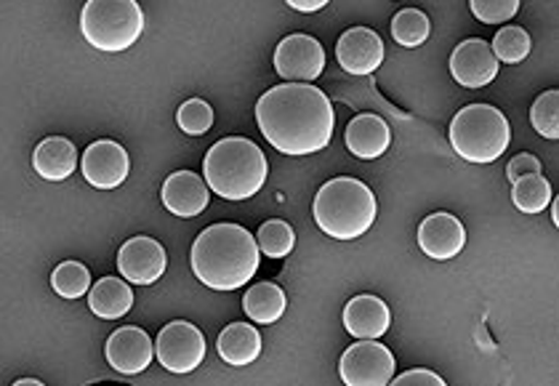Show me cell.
<instances>
[{
	"instance_id": "cell-1",
	"label": "cell",
	"mask_w": 559,
	"mask_h": 386,
	"mask_svg": "<svg viewBox=\"0 0 559 386\" xmlns=\"http://www.w3.org/2000/svg\"><path fill=\"white\" fill-rule=\"evenodd\" d=\"M257 123L277 153L314 155L331 144L336 114L323 88L312 83H283L259 99Z\"/></svg>"
},
{
	"instance_id": "cell-2",
	"label": "cell",
	"mask_w": 559,
	"mask_h": 386,
	"mask_svg": "<svg viewBox=\"0 0 559 386\" xmlns=\"http://www.w3.org/2000/svg\"><path fill=\"white\" fill-rule=\"evenodd\" d=\"M192 273L214 291H237L259 273V243L246 227L214 225L194 238Z\"/></svg>"
},
{
	"instance_id": "cell-3",
	"label": "cell",
	"mask_w": 559,
	"mask_h": 386,
	"mask_svg": "<svg viewBox=\"0 0 559 386\" xmlns=\"http://www.w3.org/2000/svg\"><path fill=\"white\" fill-rule=\"evenodd\" d=\"M205 184L224 201H248L266 182V158L246 136H227L205 153Z\"/></svg>"
},
{
	"instance_id": "cell-4",
	"label": "cell",
	"mask_w": 559,
	"mask_h": 386,
	"mask_svg": "<svg viewBox=\"0 0 559 386\" xmlns=\"http://www.w3.org/2000/svg\"><path fill=\"white\" fill-rule=\"evenodd\" d=\"M376 197L360 179L338 177L320 186L312 214L328 238L357 240L373 227Z\"/></svg>"
},
{
	"instance_id": "cell-5",
	"label": "cell",
	"mask_w": 559,
	"mask_h": 386,
	"mask_svg": "<svg viewBox=\"0 0 559 386\" xmlns=\"http://www.w3.org/2000/svg\"><path fill=\"white\" fill-rule=\"evenodd\" d=\"M451 144L455 153L469 162H493L507 153L512 129L509 120L493 105H469L455 112L451 131Z\"/></svg>"
},
{
	"instance_id": "cell-6",
	"label": "cell",
	"mask_w": 559,
	"mask_h": 386,
	"mask_svg": "<svg viewBox=\"0 0 559 386\" xmlns=\"http://www.w3.org/2000/svg\"><path fill=\"white\" fill-rule=\"evenodd\" d=\"M81 29L99 51H126L142 35L144 11L133 0H88L81 11Z\"/></svg>"
},
{
	"instance_id": "cell-7",
	"label": "cell",
	"mask_w": 559,
	"mask_h": 386,
	"mask_svg": "<svg viewBox=\"0 0 559 386\" xmlns=\"http://www.w3.org/2000/svg\"><path fill=\"white\" fill-rule=\"evenodd\" d=\"M338 373L346 386H386L394 378V354L379 339H357L342 354Z\"/></svg>"
},
{
	"instance_id": "cell-8",
	"label": "cell",
	"mask_w": 559,
	"mask_h": 386,
	"mask_svg": "<svg viewBox=\"0 0 559 386\" xmlns=\"http://www.w3.org/2000/svg\"><path fill=\"white\" fill-rule=\"evenodd\" d=\"M155 354L160 365L171 373H192L205 358V339L198 325L174 319L157 334Z\"/></svg>"
},
{
	"instance_id": "cell-9",
	"label": "cell",
	"mask_w": 559,
	"mask_h": 386,
	"mask_svg": "<svg viewBox=\"0 0 559 386\" xmlns=\"http://www.w3.org/2000/svg\"><path fill=\"white\" fill-rule=\"evenodd\" d=\"M275 70L288 83H312L323 75L325 51L312 35L294 33L275 48Z\"/></svg>"
},
{
	"instance_id": "cell-10",
	"label": "cell",
	"mask_w": 559,
	"mask_h": 386,
	"mask_svg": "<svg viewBox=\"0 0 559 386\" xmlns=\"http://www.w3.org/2000/svg\"><path fill=\"white\" fill-rule=\"evenodd\" d=\"M501 62L496 59L488 40L469 38L451 53V75L464 88H485L496 81Z\"/></svg>"
},
{
	"instance_id": "cell-11",
	"label": "cell",
	"mask_w": 559,
	"mask_h": 386,
	"mask_svg": "<svg viewBox=\"0 0 559 386\" xmlns=\"http://www.w3.org/2000/svg\"><path fill=\"white\" fill-rule=\"evenodd\" d=\"M166 249L155 238H147V234L131 238L118 253V269L131 286H152V282H157L166 273Z\"/></svg>"
},
{
	"instance_id": "cell-12",
	"label": "cell",
	"mask_w": 559,
	"mask_h": 386,
	"mask_svg": "<svg viewBox=\"0 0 559 386\" xmlns=\"http://www.w3.org/2000/svg\"><path fill=\"white\" fill-rule=\"evenodd\" d=\"M129 153L112 138H99L83 153V177L96 190H115L129 179Z\"/></svg>"
},
{
	"instance_id": "cell-13",
	"label": "cell",
	"mask_w": 559,
	"mask_h": 386,
	"mask_svg": "<svg viewBox=\"0 0 559 386\" xmlns=\"http://www.w3.org/2000/svg\"><path fill=\"white\" fill-rule=\"evenodd\" d=\"M336 59L349 75H370L384 64V40L370 27H352L338 38Z\"/></svg>"
},
{
	"instance_id": "cell-14",
	"label": "cell",
	"mask_w": 559,
	"mask_h": 386,
	"mask_svg": "<svg viewBox=\"0 0 559 386\" xmlns=\"http://www.w3.org/2000/svg\"><path fill=\"white\" fill-rule=\"evenodd\" d=\"M105 354L107 363L112 365L115 371L133 376V373L147 371V365L152 363V354H155V347H152L147 330L136 328V325H123V328H118L107 339Z\"/></svg>"
},
{
	"instance_id": "cell-15",
	"label": "cell",
	"mask_w": 559,
	"mask_h": 386,
	"mask_svg": "<svg viewBox=\"0 0 559 386\" xmlns=\"http://www.w3.org/2000/svg\"><path fill=\"white\" fill-rule=\"evenodd\" d=\"M418 245L435 262H451L466 245V229L448 210L431 214L418 227Z\"/></svg>"
},
{
	"instance_id": "cell-16",
	"label": "cell",
	"mask_w": 559,
	"mask_h": 386,
	"mask_svg": "<svg viewBox=\"0 0 559 386\" xmlns=\"http://www.w3.org/2000/svg\"><path fill=\"white\" fill-rule=\"evenodd\" d=\"M209 184L192 171H176L163 184V205L181 219H194L209 208Z\"/></svg>"
},
{
	"instance_id": "cell-17",
	"label": "cell",
	"mask_w": 559,
	"mask_h": 386,
	"mask_svg": "<svg viewBox=\"0 0 559 386\" xmlns=\"http://www.w3.org/2000/svg\"><path fill=\"white\" fill-rule=\"evenodd\" d=\"M392 325V312L379 295H355L344 306V328L355 339H381Z\"/></svg>"
},
{
	"instance_id": "cell-18",
	"label": "cell",
	"mask_w": 559,
	"mask_h": 386,
	"mask_svg": "<svg viewBox=\"0 0 559 386\" xmlns=\"http://www.w3.org/2000/svg\"><path fill=\"white\" fill-rule=\"evenodd\" d=\"M344 142L349 153L360 160H376L386 153L392 144V131H389L386 120L379 114L360 112L349 120L344 131Z\"/></svg>"
},
{
	"instance_id": "cell-19",
	"label": "cell",
	"mask_w": 559,
	"mask_h": 386,
	"mask_svg": "<svg viewBox=\"0 0 559 386\" xmlns=\"http://www.w3.org/2000/svg\"><path fill=\"white\" fill-rule=\"evenodd\" d=\"M33 166L46 182H64L78 168V149L70 138L48 136L35 147Z\"/></svg>"
},
{
	"instance_id": "cell-20",
	"label": "cell",
	"mask_w": 559,
	"mask_h": 386,
	"mask_svg": "<svg viewBox=\"0 0 559 386\" xmlns=\"http://www.w3.org/2000/svg\"><path fill=\"white\" fill-rule=\"evenodd\" d=\"M218 358L227 365L242 367L257 363L261 354V336L259 328H253L251 323H229L227 328L218 334L216 341Z\"/></svg>"
},
{
	"instance_id": "cell-21",
	"label": "cell",
	"mask_w": 559,
	"mask_h": 386,
	"mask_svg": "<svg viewBox=\"0 0 559 386\" xmlns=\"http://www.w3.org/2000/svg\"><path fill=\"white\" fill-rule=\"evenodd\" d=\"M133 306V291L131 282L126 277H102L91 286L88 291V310L102 319H120L129 315Z\"/></svg>"
},
{
	"instance_id": "cell-22",
	"label": "cell",
	"mask_w": 559,
	"mask_h": 386,
	"mask_svg": "<svg viewBox=\"0 0 559 386\" xmlns=\"http://www.w3.org/2000/svg\"><path fill=\"white\" fill-rule=\"evenodd\" d=\"M285 306H288V299L275 282H257L242 295V310L259 325H275L283 317Z\"/></svg>"
},
{
	"instance_id": "cell-23",
	"label": "cell",
	"mask_w": 559,
	"mask_h": 386,
	"mask_svg": "<svg viewBox=\"0 0 559 386\" xmlns=\"http://www.w3.org/2000/svg\"><path fill=\"white\" fill-rule=\"evenodd\" d=\"M512 201L522 214L536 216L551 203V184L540 173H531L512 182Z\"/></svg>"
},
{
	"instance_id": "cell-24",
	"label": "cell",
	"mask_w": 559,
	"mask_h": 386,
	"mask_svg": "<svg viewBox=\"0 0 559 386\" xmlns=\"http://www.w3.org/2000/svg\"><path fill=\"white\" fill-rule=\"evenodd\" d=\"M431 22L424 11L403 9L392 20V38L405 48H418L429 40Z\"/></svg>"
},
{
	"instance_id": "cell-25",
	"label": "cell",
	"mask_w": 559,
	"mask_h": 386,
	"mask_svg": "<svg viewBox=\"0 0 559 386\" xmlns=\"http://www.w3.org/2000/svg\"><path fill=\"white\" fill-rule=\"evenodd\" d=\"M259 251L270 258H285L296 245V232L288 221L270 219L259 227L257 234Z\"/></svg>"
},
{
	"instance_id": "cell-26",
	"label": "cell",
	"mask_w": 559,
	"mask_h": 386,
	"mask_svg": "<svg viewBox=\"0 0 559 386\" xmlns=\"http://www.w3.org/2000/svg\"><path fill=\"white\" fill-rule=\"evenodd\" d=\"M51 286L62 299H81L91 291V273L81 262H62L51 275Z\"/></svg>"
},
{
	"instance_id": "cell-27",
	"label": "cell",
	"mask_w": 559,
	"mask_h": 386,
	"mask_svg": "<svg viewBox=\"0 0 559 386\" xmlns=\"http://www.w3.org/2000/svg\"><path fill=\"white\" fill-rule=\"evenodd\" d=\"M531 35L525 33L522 27H516V24H507V27H501L496 33L493 38V53L498 62H507V64H516L522 62V59L531 53Z\"/></svg>"
},
{
	"instance_id": "cell-28",
	"label": "cell",
	"mask_w": 559,
	"mask_h": 386,
	"mask_svg": "<svg viewBox=\"0 0 559 386\" xmlns=\"http://www.w3.org/2000/svg\"><path fill=\"white\" fill-rule=\"evenodd\" d=\"M531 123L544 138H559V92L549 88L533 101Z\"/></svg>"
},
{
	"instance_id": "cell-29",
	"label": "cell",
	"mask_w": 559,
	"mask_h": 386,
	"mask_svg": "<svg viewBox=\"0 0 559 386\" xmlns=\"http://www.w3.org/2000/svg\"><path fill=\"white\" fill-rule=\"evenodd\" d=\"M176 123L185 134L190 136H203L214 129V110H211L209 101L203 99H190L179 107L176 112Z\"/></svg>"
},
{
	"instance_id": "cell-30",
	"label": "cell",
	"mask_w": 559,
	"mask_h": 386,
	"mask_svg": "<svg viewBox=\"0 0 559 386\" xmlns=\"http://www.w3.org/2000/svg\"><path fill=\"white\" fill-rule=\"evenodd\" d=\"M469 9L483 24H501L514 20L520 3L516 0H472Z\"/></svg>"
},
{
	"instance_id": "cell-31",
	"label": "cell",
	"mask_w": 559,
	"mask_h": 386,
	"mask_svg": "<svg viewBox=\"0 0 559 386\" xmlns=\"http://www.w3.org/2000/svg\"><path fill=\"white\" fill-rule=\"evenodd\" d=\"M531 173H540V160L531 153H520L514 160H509L507 177L509 182H516L522 177H531Z\"/></svg>"
},
{
	"instance_id": "cell-32",
	"label": "cell",
	"mask_w": 559,
	"mask_h": 386,
	"mask_svg": "<svg viewBox=\"0 0 559 386\" xmlns=\"http://www.w3.org/2000/svg\"><path fill=\"white\" fill-rule=\"evenodd\" d=\"M394 386H413V384H435V386H445V378L437 376V373L424 371V367H416V371L403 373V376L392 378Z\"/></svg>"
},
{
	"instance_id": "cell-33",
	"label": "cell",
	"mask_w": 559,
	"mask_h": 386,
	"mask_svg": "<svg viewBox=\"0 0 559 386\" xmlns=\"http://www.w3.org/2000/svg\"><path fill=\"white\" fill-rule=\"evenodd\" d=\"M288 5L296 11H304V14H312V11H323L328 0H288Z\"/></svg>"
},
{
	"instance_id": "cell-34",
	"label": "cell",
	"mask_w": 559,
	"mask_h": 386,
	"mask_svg": "<svg viewBox=\"0 0 559 386\" xmlns=\"http://www.w3.org/2000/svg\"><path fill=\"white\" fill-rule=\"evenodd\" d=\"M14 386H44V382H38V378H20Z\"/></svg>"
},
{
	"instance_id": "cell-35",
	"label": "cell",
	"mask_w": 559,
	"mask_h": 386,
	"mask_svg": "<svg viewBox=\"0 0 559 386\" xmlns=\"http://www.w3.org/2000/svg\"><path fill=\"white\" fill-rule=\"evenodd\" d=\"M551 219H555V225H559V201L551 203Z\"/></svg>"
}]
</instances>
